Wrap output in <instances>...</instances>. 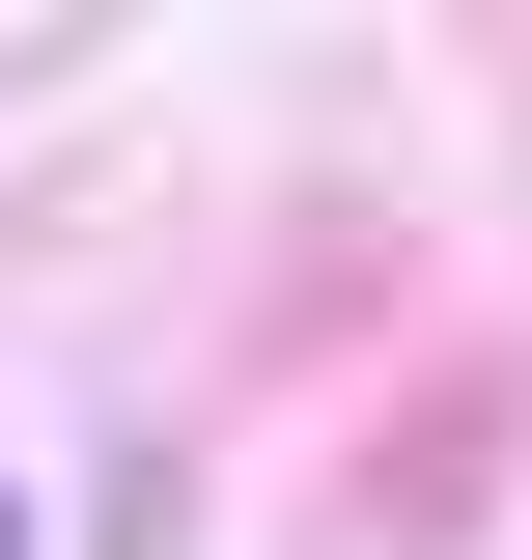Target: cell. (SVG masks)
<instances>
[{"mask_svg":"<svg viewBox=\"0 0 532 560\" xmlns=\"http://www.w3.org/2000/svg\"><path fill=\"white\" fill-rule=\"evenodd\" d=\"M0 560H28V504H0Z\"/></svg>","mask_w":532,"mask_h":560,"instance_id":"6da1fadb","label":"cell"}]
</instances>
